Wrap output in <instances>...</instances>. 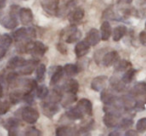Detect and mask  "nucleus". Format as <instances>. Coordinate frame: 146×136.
Masks as SVG:
<instances>
[{
    "instance_id": "nucleus-30",
    "label": "nucleus",
    "mask_w": 146,
    "mask_h": 136,
    "mask_svg": "<svg viewBox=\"0 0 146 136\" xmlns=\"http://www.w3.org/2000/svg\"><path fill=\"white\" fill-rule=\"evenodd\" d=\"M48 88L46 86L41 85L36 89V95L39 99H45L47 97V95H48Z\"/></svg>"
},
{
    "instance_id": "nucleus-5",
    "label": "nucleus",
    "mask_w": 146,
    "mask_h": 136,
    "mask_svg": "<svg viewBox=\"0 0 146 136\" xmlns=\"http://www.w3.org/2000/svg\"><path fill=\"white\" fill-rule=\"evenodd\" d=\"M46 50H47V47L42 42H40V41H36V42L32 43V46H31L30 49L33 57L36 58V60H38V58L42 57L45 54Z\"/></svg>"
},
{
    "instance_id": "nucleus-16",
    "label": "nucleus",
    "mask_w": 146,
    "mask_h": 136,
    "mask_svg": "<svg viewBox=\"0 0 146 136\" xmlns=\"http://www.w3.org/2000/svg\"><path fill=\"white\" fill-rule=\"evenodd\" d=\"M84 10L82 8H76L72 11V13L69 16V20L71 23H78L83 19Z\"/></svg>"
},
{
    "instance_id": "nucleus-12",
    "label": "nucleus",
    "mask_w": 146,
    "mask_h": 136,
    "mask_svg": "<svg viewBox=\"0 0 146 136\" xmlns=\"http://www.w3.org/2000/svg\"><path fill=\"white\" fill-rule=\"evenodd\" d=\"M77 107L81 110V112L86 115H91L92 113V103L90 100L86 99V98H82L78 101Z\"/></svg>"
},
{
    "instance_id": "nucleus-35",
    "label": "nucleus",
    "mask_w": 146,
    "mask_h": 136,
    "mask_svg": "<svg viewBox=\"0 0 146 136\" xmlns=\"http://www.w3.org/2000/svg\"><path fill=\"white\" fill-rule=\"evenodd\" d=\"M136 129L138 132H143L146 130V118H141L136 123Z\"/></svg>"
},
{
    "instance_id": "nucleus-42",
    "label": "nucleus",
    "mask_w": 146,
    "mask_h": 136,
    "mask_svg": "<svg viewBox=\"0 0 146 136\" xmlns=\"http://www.w3.org/2000/svg\"><path fill=\"white\" fill-rule=\"evenodd\" d=\"M5 6V0H0V9Z\"/></svg>"
},
{
    "instance_id": "nucleus-39",
    "label": "nucleus",
    "mask_w": 146,
    "mask_h": 136,
    "mask_svg": "<svg viewBox=\"0 0 146 136\" xmlns=\"http://www.w3.org/2000/svg\"><path fill=\"white\" fill-rule=\"evenodd\" d=\"M139 40L143 45L146 46V31H142L139 34Z\"/></svg>"
},
{
    "instance_id": "nucleus-3",
    "label": "nucleus",
    "mask_w": 146,
    "mask_h": 136,
    "mask_svg": "<svg viewBox=\"0 0 146 136\" xmlns=\"http://www.w3.org/2000/svg\"><path fill=\"white\" fill-rule=\"evenodd\" d=\"M108 78L105 75H100L95 77L91 81V89H93L96 92H101L102 90L105 89L106 85H107Z\"/></svg>"
},
{
    "instance_id": "nucleus-18",
    "label": "nucleus",
    "mask_w": 146,
    "mask_h": 136,
    "mask_svg": "<svg viewBox=\"0 0 146 136\" xmlns=\"http://www.w3.org/2000/svg\"><path fill=\"white\" fill-rule=\"evenodd\" d=\"M35 66H36V61L35 60H30L26 61L25 64L23 66H21L20 68V73L24 74V75H28V74L32 73L35 69Z\"/></svg>"
},
{
    "instance_id": "nucleus-45",
    "label": "nucleus",
    "mask_w": 146,
    "mask_h": 136,
    "mask_svg": "<svg viewBox=\"0 0 146 136\" xmlns=\"http://www.w3.org/2000/svg\"><path fill=\"white\" fill-rule=\"evenodd\" d=\"M145 26H146V22H145Z\"/></svg>"
},
{
    "instance_id": "nucleus-27",
    "label": "nucleus",
    "mask_w": 146,
    "mask_h": 136,
    "mask_svg": "<svg viewBox=\"0 0 146 136\" xmlns=\"http://www.w3.org/2000/svg\"><path fill=\"white\" fill-rule=\"evenodd\" d=\"M135 73H136V70L132 69V68H131V69H128L127 71L123 74V76H122V78H121L122 82H123L124 84L130 83V82L132 81V79H133Z\"/></svg>"
},
{
    "instance_id": "nucleus-17",
    "label": "nucleus",
    "mask_w": 146,
    "mask_h": 136,
    "mask_svg": "<svg viewBox=\"0 0 146 136\" xmlns=\"http://www.w3.org/2000/svg\"><path fill=\"white\" fill-rule=\"evenodd\" d=\"M127 32V27L124 25H119V26L115 27V29L112 32V36H113L114 41H119L126 35Z\"/></svg>"
},
{
    "instance_id": "nucleus-4",
    "label": "nucleus",
    "mask_w": 146,
    "mask_h": 136,
    "mask_svg": "<svg viewBox=\"0 0 146 136\" xmlns=\"http://www.w3.org/2000/svg\"><path fill=\"white\" fill-rule=\"evenodd\" d=\"M31 36H35V31L33 28H19L13 33V37L16 41H21Z\"/></svg>"
},
{
    "instance_id": "nucleus-15",
    "label": "nucleus",
    "mask_w": 146,
    "mask_h": 136,
    "mask_svg": "<svg viewBox=\"0 0 146 136\" xmlns=\"http://www.w3.org/2000/svg\"><path fill=\"white\" fill-rule=\"evenodd\" d=\"M111 26H110V23L108 21H104L101 24V27H100V36H101V39L104 41H107L109 39V37L111 36Z\"/></svg>"
},
{
    "instance_id": "nucleus-43",
    "label": "nucleus",
    "mask_w": 146,
    "mask_h": 136,
    "mask_svg": "<svg viewBox=\"0 0 146 136\" xmlns=\"http://www.w3.org/2000/svg\"><path fill=\"white\" fill-rule=\"evenodd\" d=\"M2 95H3V87L1 85V83H0V97H2Z\"/></svg>"
},
{
    "instance_id": "nucleus-20",
    "label": "nucleus",
    "mask_w": 146,
    "mask_h": 136,
    "mask_svg": "<svg viewBox=\"0 0 146 136\" xmlns=\"http://www.w3.org/2000/svg\"><path fill=\"white\" fill-rule=\"evenodd\" d=\"M76 99H77V98H76V94L67 92V94L61 96V99H60L61 105H62L63 107H67V106L71 105L73 102H75Z\"/></svg>"
},
{
    "instance_id": "nucleus-9",
    "label": "nucleus",
    "mask_w": 146,
    "mask_h": 136,
    "mask_svg": "<svg viewBox=\"0 0 146 136\" xmlns=\"http://www.w3.org/2000/svg\"><path fill=\"white\" fill-rule=\"evenodd\" d=\"M19 18L22 24L27 25L32 22L33 20V14L32 11L29 8H21L19 10Z\"/></svg>"
},
{
    "instance_id": "nucleus-29",
    "label": "nucleus",
    "mask_w": 146,
    "mask_h": 136,
    "mask_svg": "<svg viewBox=\"0 0 146 136\" xmlns=\"http://www.w3.org/2000/svg\"><path fill=\"white\" fill-rule=\"evenodd\" d=\"M23 96H24L23 92H21L20 90H15V91H13L12 93L10 94L11 102H12L13 104L18 103L21 99H23Z\"/></svg>"
},
{
    "instance_id": "nucleus-2",
    "label": "nucleus",
    "mask_w": 146,
    "mask_h": 136,
    "mask_svg": "<svg viewBox=\"0 0 146 136\" xmlns=\"http://www.w3.org/2000/svg\"><path fill=\"white\" fill-rule=\"evenodd\" d=\"M41 6L49 15H56L59 7V1L58 0H42Z\"/></svg>"
},
{
    "instance_id": "nucleus-23",
    "label": "nucleus",
    "mask_w": 146,
    "mask_h": 136,
    "mask_svg": "<svg viewBox=\"0 0 146 136\" xmlns=\"http://www.w3.org/2000/svg\"><path fill=\"white\" fill-rule=\"evenodd\" d=\"M63 73H64V72H63V67H61V66L56 67V69H55V71L53 72L52 76H51L50 83L53 84V85L58 83V82L60 81L61 78H62Z\"/></svg>"
},
{
    "instance_id": "nucleus-41",
    "label": "nucleus",
    "mask_w": 146,
    "mask_h": 136,
    "mask_svg": "<svg viewBox=\"0 0 146 136\" xmlns=\"http://www.w3.org/2000/svg\"><path fill=\"white\" fill-rule=\"evenodd\" d=\"M126 135H136V134H137V133H136V132H133V130H128V131L127 132H126Z\"/></svg>"
},
{
    "instance_id": "nucleus-34",
    "label": "nucleus",
    "mask_w": 146,
    "mask_h": 136,
    "mask_svg": "<svg viewBox=\"0 0 146 136\" xmlns=\"http://www.w3.org/2000/svg\"><path fill=\"white\" fill-rule=\"evenodd\" d=\"M6 123V127H8L9 131H14L19 125V121L15 118H9Z\"/></svg>"
},
{
    "instance_id": "nucleus-7",
    "label": "nucleus",
    "mask_w": 146,
    "mask_h": 136,
    "mask_svg": "<svg viewBox=\"0 0 146 136\" xmlns=\"http://www.w3.org/2000/svg\"><path fill=\"white\" fill-rule=\"evenodd\" d=\"M101 36H100V33L97 29L92 28L88 31V33L86 34V38L85 41L90 45V46H95L99 43Z\"/></svg>"
},
{
    "instance_id": "nucleus-10",
    "label": "nucleus",
    "mask_w": 146,
    "mask_h": 136,
    "mask_svg": "<svg viewBox=\"0 0 146 136\" xmlns=\"http://www.w3.org/2000/svg\"><path fill=\"white\" fill-rule=\"evenodd\" d=\"M118 59V53L116 51H110L107 52L102 57V64L105 67H109L113 65Z\"/></svg>"
},
{
    "instance_id": "nucleus-37",
    "label": "nucleus",
    "mask_w": 146,
    "mask_h": 136,
    "mask_svg": "<svg viewBox=\"0 0 146 136\" xmlns=\"http://www.w3.org/2000/svg\"><path fill=\"white\" fill-rule=\"evenodd\" d=\"M25 135H31V136H35V135H40V132H39L38 129L34 127H29L26 129L25 131Z\"/></svg>"
},
{
    "instance_id": "nucleus-24",
    "label": "nucleus",
    "mask_w": 146,
    "mask_h": 136,
    "mask_svg": "<svg viewBox=\"0 0 146 136\" xmlns=\"http://www.w3.org/2000/svg\"><path fill=\"white\" fill-rule=\"evenodd\" d=\"M63 72H64L67 76L71 77V76H74L78 73V67H77V65L69 63V64H66L63 67Z\"/></svg>"
},
{
    "instance_id": "nucleus-32",
    "label": "nucleus",
    "mask_w": 146,
    "mask_h": 136,
    "mask_svg": "<svg viewBox=\"0 0 146 136\" xmlns=\"http://www.w3.org/2000/svg\"><path fill=\"white\" fill-rule=\"evenodd\" d=\"M12 43V38L9 34H3L0 36V45H2L5 48H8Z\"/></svg>"
},
{
    "instance_id": "nucleus-6",
    "label": "nucleus",
    "mask_w": 146,
    "mask_h": 136,
    "mask_svg": "<svg viewBox=\"0 0 146 136\" xmlns=\"http://www.w3.org/2000/svg\"><path fill=\"white\" fill-rule=\"evenodd\" d=\"M42 110H43V113H44L46 116L52 117V116H54L55 114L59 111V107H58V105H57L56 102L47 101L42 104Z\"/></svg>"
},
{
    "instance_id": "nucleus-28",
    "label": "nucleus",
    "mask_w": 146,
    "mask_h": 136,
    "mask_svg": "<svg viewBox=\"0 0 146 136\" xmlns=\"http://www.w3.org/2000/svg\"><path fill=\"white\" fill-rule=\"evenodd\" d=\"M45 72H46V67L44 64H39L36 68V79L37 81H42L44 79Z\"/></svg>"
},
{
    "instance_id": "nucleus-31",
    "label": "nucleus",
    "mask_w": 146,
    "mask_h": 136,
    "mask_svg": "<svg viewBox=\"0 0 146 136\" xmlns=\"http://www.w3.org/2000/svg\"><path fill=\"white\" fill-rule=\"evenodd\" d=\"M72 131H73V129L71 127H68V126H61V127L56 129V135H59V136L70 135V134H72Z\"/></svg>"
},
{
    "instance_id": "nucleus-14",
    "label": "nucleus",
    "mask_w": 146,
    "mask_h": 136,
    "mask_svg": "<svg viewBox=\"0 0 146 136\" xmlns=\"http://www.w3.org/2000/svg\"><path fill=\"white\" fill-rule=\"evenodd\" d=\"M0 23L2 24V26H4L5 28H8V29H13L17 26L18 22L16 20V16L13 14H9L7 16L3 17L2 20L0 21Z\"/></svg>"
},
{
    "instance_id": "nucleus-19",
    "label": "nucleus",
    "mask_w": 146,
    "mask_h": 136,
    "mask_svg": "<svg viewBox=\"0 0 146 136\" xmlns=\"http://www.w3.org/2000/svg\"><path fill=\"white\" fill-rule=\"evenodd\" d=\"M84 114L81 112V110L76 106V107H73L70 108L68 111L66 112V116L71 120H78V119H81L83 117Z\"/></svg>"
},
{
    "instance_id": "nucleus-13",
    "label": "nucleus",
    "mask_w": 146,
    "mask_h": 136,
    "mask_svg": "<svg viewBox=\"0 0 146 136\" xmlns=\"http://www.w3.org/2000/svg\"><path fill=\"white\" fill-rule=\"evenodd\" d=\"M62 89L65 92H69V93H74L76 94L79 89V84L75 79H69L67 81H65V83L63 84Z\"/></svg>"
},
{
    "instance_id": "nucleus-26",
    "label": "nucleus",
    "mask_w": 146,
    "mask_h": 136,
    "mask_svg": "<svg viewBox=\"0 0 146 136\" xmlns=\"http://www.w3.org/2000/svg\"><path fill=\"white\" fill-rule=\"evenodd\" d=\"M101 92H102L101 93V99H102V101L106 104V105H110V104H112L116 100V98L114 97L113 94H111L110 92H107L105 89L102 90Z\"/></svg>"
},
{
    "instance_id": "nucleus-1",
    "label": "nucleus",
    "mask_w": 146,
    "mask_h": 136,
    "mask_svg": "<svg viewBox=\"0 0 146 136\" xmlns=\"http://www.w3.org/2000/svg\"><path fill=\"white\" fill-rule=\"evenodd\" d=\"M21 116H22V119L24 120L26 123L33 124L38 120L39 118V113L36 109L32 107H25L22 109L21 112Z\"/></svg>"
},
{
    "instance_id": "nucleus-36",
    "label": "nucleus",
    "mask_w": 146,
    "mask_h": 136,
    "mask_svg": "<svg viewBox=\"0 0 146 136\" xmlns=\"http://www.w3.org/2000/svg\"><path fill=\"white\" fill-rule=\"evenodd\" d=\"M9 110V104L7 102L0 101V115H3Z\"/></svg>"
},
{
    "instance_id": "nucleus-11",
    "label": "nucleus",
    "mask_w": 146,
    "mask_h": 136,
    "mask_svg": "<svg viewBox=\"0 0 146 136\" xmlns=\"http://www.w3.org/2000/svg\"><path fill=\"white\" fill-rule=\"evenodd\" d=\"M103 122L107 127H115L119 124V115L113 113H106L103 116Z\"/></svg>"
},
{
    "instance_id": "nucleus-21",
    "label": "nucleus",
    "mask_w": 146,
    "mask_h": 136,
    "mask_svg": "<svg viewBox=\"0 0 146 136\" xmlns=\"http://www.w3.org/2000/svg\"><path fill=\"white\" fill-rule=\"evenodd\" d=\"M132 94L135 96H143L146 95V83L145 82H139L132 89Z\"/></svg>"
},
{
    "instance_id": "nucleus-22",
    "label": "nucleus",
    "mask_w": 146,
    "mask_h": 136,
    "mask_svg": "<svg viewBox=\"0 0 146 136\" xmlns=\"http://www.w3.org/2000/svg\"><path fill=\"white\" fill-rule=\"evenodd\" d=\"M80 37H81V32H80L79 30H77L76 28H73L72 30L68 33V36L66 37V42L74 43L79 40Z\"/></svg>"
},
{
    "instance_id": "nucleus-40",
    "label": "nucleus",
    "mask_w": 146,
    "mask_h": 136,
    "mask_svg": "<svg viewBox=\"0 0 146 136\" xmlns=\"http://www.w3.org/2000/svg\"><path fill=\"white\" fill-rule=\"evenodd\" d=\"M5 53H6V48H5V47H3L2 45H0V59L4 57Z\"/></svg>"
},
{
    "instance_id": "nucleus-8",
    "label": "nucleus",
    "mask_w": 146,
    "mask_h": 136,
    "mask_svg": "<svg viewBox=\"0 0 146 136\" xmlns=\"http://www.w3.org/2000/svg\"><path fill=\"white\" fill-rule=\"evenodd\" d=\"M89 48H90V45L85 40L78 41L75 45V48H74V52H75L77 57H83L88 53Z\"/></svg>"
},
{
    "instance_id": "nucleus-44",
    "label": "nucleus",
    "mask_w": 146,
    "mask_h": 136,
    "mask_svg": "<svg viewBox=\"0 0 146 136\" xmlns=\"http://www.w3.org/2000/svg\"><path fill=\"white\" fill-rule=\"evenodd\" d=\"M125 1H126V3H130L132 1V0H125Z\"/></svg>"
},
{
    "instance_id": "nucleus-38",
    "label": "nucleus",
    "mask_w": 146,
    "mask_h": 136,
    "mask_svg": "<svg viewBox=\"0 0 146 136\" xmlns=\"http://www.w3.org/2000/svg\"><path fill=\"white\" fill-rule=\"evenodd\" d=\"M120 126L123 128L130 127V126H132V120L131 119H123L121 121V123H120Z\"/></svg>"
},
{
    "instance_id": "nucleus-33",
    "label": "nucleus",
    "mask_w": 146,
    "mask_h": 136,
    "mask_svg": "<svg viewBox=\"0 0 146 136\" xmlns=\"http://www.w3.org/2000/svg\"><path fill=\"white\" fill-rule=\"evenodd\" d=\"M130 67H131V63L128 62L127 60H120L116 64V70L117 71H123V70H126Z\"/></svg>"
},
{
    "instance_id": "nucleus-25",
    "label": "nucleus",
    "mask_w": 146,
    "mask_h": 136,
    "mask_svg": "<svg viewBox=\"0 0 146 136\" xmlns=\"http://www.w3.org/2000/svg\"><path fill=\"white\" fill-rule=\"evenodd\" d=\"M25 62H26L25 59L21 58V57H18V56H15L9 60L8 66L10 67V68H20L21 66H23V65L25 64Z\"/></svg>"
}]
</instances>
